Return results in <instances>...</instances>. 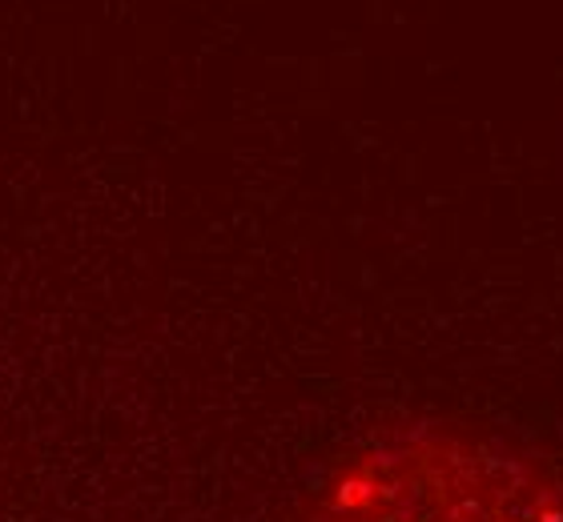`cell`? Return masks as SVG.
<instances>
[{
  "mask_svg": "<svg viewBox=\"0 0 563 522\" xmlns=\"http://www.w3.org/2000/svg\"><path fill=\"white\" fill-rule=\"evenodd\" d=\"M286 522H563V463L467 418H407L330 454Z\"/></svg>",
  "mask_w": 563,
  "mask_h": 522,
  "instance_id": "6da1fadb",
  "label": "cell"
}]
</instances>
